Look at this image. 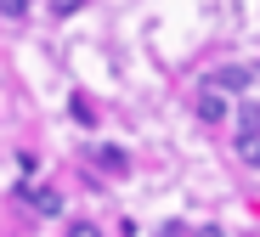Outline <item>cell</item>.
Instances as JSON below:
<instances>
[{"label":"cell","instance_id":"obj_1","mask_svg":"<svg viewBox=\"0 0 260 237\" xmlns=\"http://www.w3.org/2000/svg\"><path fill=\"white\" fill-rule=\"evenodd\" d=\"M17 198H23L34 215H46V220L62 215V192H57V186H17Z\"/></svg>","mask_w":260,"mask_h":237},{"label":"cell","instance_id":"obj_2","mask_svg":"<svg viewBox=\"0 0 260 237\" xmlns=\"http://www.w3.org/2000/svg\"><path fill=\"white\" fill-rule=\"evenodd\" d=\"M204 85H209V90H226V96H232V90H249V85H254V68H215Z\"/></svg>","mask_w":260,"mask_h":237},{"label":"cell","instance_id":"obj_3","mask_svg":"<svg viewBox=\"0 0 260 237\" xmlns=\"http://www.w3.org/2000/svg\"><path fill=\"white\" fill-rule=\"evenodd\" d=\"M226 113H232L226 90H209V85H204V96H198V119H204V124H221Z\"/></svg>","mask_w":260,"mask_h":237},{"label":"cell","instance_id":"obj_4","mask_svg":"<svg viewBox=\"0 0 260 237\" xmlns=\"http://www.w3.org/2000/svg\"><path fill=\"white\" fill-rule=\"evenodd\" d=\"M96 170H102V175H124V170H130V153H124V147H102V153H96Z\"/></svg>","mask_w":260,"mask_h":237},{"label":"cell","instance_id":"obj_5","mask_svg":"<svg viewBox=\"0 0 260 237\" xmlns=\"http://www.w3.org/2000/svg\"><path fill=\"white\" fill-rule=\"evenodd\" d=\"M238 158H243L249 170H260V136H243V130H238Z\"/></svg>","mask_w":260,"mask_h":237},{"label":"cell","instance_id":"obj_6","mask_svg":"<svg viewBox=\"0 0 260 237\" xmlns=\"http://www.w3.org/2000/svg\"><path fill=\"white\" fill-rule=\"evenodd\" d=\"M238 130L243 136H260V102H243L238 108Z\"/></svg>","mask_w":260,"mask_h":237},{"label":"cell","instance_id":"obj_7","mask_svg":"<svg viewBox=\"0 0 260 237\" xmlns=\"http://www.w3.org/2000/svg\"><path fill=\"white\" fill-rule=\"evenodd\" d=\"M68 119H74V124H85V130H96V113H91V102H85V96H74V102H68Z\"/></svg>","mask_w":260,"mask_h":237},{"label":"cell","instance_id":"obj_8","mask_svg":"<svg viewBox=\"0 0 260 237\" xmlns=\"http://www.w3.org/2000/svg\"><path fill=\"white\" fill-rule=\"evenodd\" d=\"M0 17H12V23H23V17H28V0H0Z\"/></svg>","mask_w":260,"mask_h":237},{"label":"cell","instance_id":"obj_9","mask_svg":"<svg viewBox=\"0 0 260 237\" xmlns=\"http://www.w3.org/2000/svg\"><path fill=\"white\" fill-rule=\"evenodd\" d=\"M79 6H85V0H51V12H57V17H74Z\"/></svg>","mask_w":260,"mask_h":237},{"label":"cell","instance_id":"obj_10","mask_svg":"<svg viewBox=\"0 0 260 237\" xmlns=\"http://www.w3.org/2000/svg\"><path fill=\"white\" fill-rule=\"evenodd\" d=\"M68 237H102V231H96L91 220H74V226H68Z\"/></svg>","mask_w":260,"mask_h":237},{"label":"cell","instance_id":"obj_11","mask_svg":"<svg viewBox=\"0 0 260 237\" xmlns=\"http://www.w3.org/2000/svg\"><path fill=\"white\" fill-rule=\"evenodd\" d=\"M198 237H221V226H198Z\"/></svg>","mask_w":260,"mask_h":237}]
</instances>
